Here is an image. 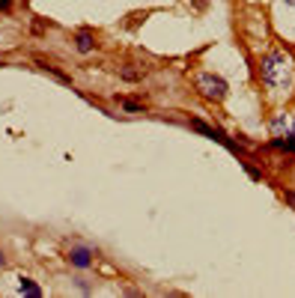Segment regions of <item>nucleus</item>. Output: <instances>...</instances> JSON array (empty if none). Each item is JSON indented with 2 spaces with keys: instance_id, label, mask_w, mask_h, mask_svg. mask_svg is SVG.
I'll use <instances>...</instances> for the list:
<instances>
[{
  "instance_id": "nucleus-1",
  "label": "nucleus",
  "mask_w": 295,
  "mask_h": 298,
  "mask_svg": "<svg viewBox=\"0 0 295 298\" xmlns=\"http://www.w3.org/2000/svg\"><path fill=\"white\" fill-rule=\"evenodd\" d=\"M260 75H262V84H265L268 90L283 93V90L292 87V66H289V60H286L280 51H268V54L262 57Z\"/></svg>"
},
{
  "instance_id": "nucleus-2",
  "label": "nucleus",
  "mask_w": 295,
  "mask_h": 298,
  "mask_svg": "<svg viewBox=\"0 0 295 298\" xmlns=\"http://www.w3.org/2000/svg\"><path fill=\"white\" fill-rule=\"evenodd\" d=\"M197 90H200L206 99L221 101L227 96V81L218 78V75H212V72H206V75H197Z\"/></svg>"
},
{
  "instance_id": "nucleus-3",
  "label": "nucleus",
  "mask_w": 295,
  "mask_h": 298,
  "mask_svg": "<svg viewBox=\"0 0 295 298\" xmlns=\"http://www.w3.org/2000/svg\"><path fill=\"white\" fill-rule=\"evenodd\" d=\"M69 263L78 265V268H90V265H93V254H90V248H84V245L72 248V251H69Z\"/></svg>"
},
{
  "instance_id": "nucleus-4",
  "label": "nucleus",
  "mask_w": 295,
  "mask_h": 298,
  "mask_svg": "<svg viewBox=\"0 0 295 298\" xmlns=\"http://www.w3.org/2000/svg\"><path fill=\"white\" fill-rule=\"evenodd\" d=\"M75 48H78L81 54H90V51L96 48V39H93V33H87V30H81V33L75 36Z\"/></svg>"
},
{
  "instance_id": "nucleus-5",
  "label": "nucleus",
  "mask_w": 295,
  "mask_h": 298,
  "mask_svg": "<svg viewBox=\"0 0 295 298\" xmlns=\"http://www.w3.org/2000/svg\"><path fill=\"white\" fill-rule=\"evenodd\" d=\"M36 63H39V66L45 69V72H48V75H54V78H57V81H63V84H72V78H69V75H66V72H60V69H57V66H51V63H45V60H36Z\"/></svg>"
},
{
  "instance_id": "nucleus-6",
  "label": "nucleus",
  "mask_w": 295,
  "mask_h": 298,
  "mask_svg": "<svg viewBox=\"0 0 295 298\" xmlns=\"http://www.w3.org/2000/svg\"><path fill=\"white\" fill-rule=\"evenodd\" d=\"M21 292H24V295H33V298L42 295V289H39V286L33 283L30 277H21Z\"/></svg>"
},
{
  "instance_id": "nucleus-7",
  "label": "nucleus",
  "mask_w": 295,
  "mask_h": 298,
  "mask_svg": "<svg viewBox=\"0 0 295 298\" xmlns=\"http://www.w3.org/2000/svg\"><path fill=\"white\" fill-rule=\"evenodd\" d=\"M123 107H126V110H131V113H143V104H137V101H123Z\"/></svg>"
},
{
  "instance_id": "nucleus-8",
  "label": "nucleus",
  "mask_w": 295,
  "mask_h": 298,
  "mask_svg": "<svg viewBox=\"0 0 295 298\" xmlns=\"http://www.w3.org/2000/svg\"><path fill=\"white\" fill-rule=\"evenodd\" d=\"M123 78H129V81H137V78H140V75H137V72H134V69H123Z\"/></svg>"
},
{
  "instance_id": "nucleus-9",
  "label": "nucleus",
  "mask_w": 295,
  "mask_h": 298,
  "mask_svg": "<svg viewBox=\"0 0 295 298\" xmlns=\"http://www.w3.org/2000/svg\"><path fill=\"white\" fill-rule=\"evenodd\" d=\"M283 200H286V203L295 209V191H283Z\"/></svg>"
},
{
  "instance_id": "nucleus-10",
  "label": "nucleus",
  "mask_w": 295,
  "mask_h": 298,
  "mask_svg": "<svg viewBox=\"0 0 295 298\" xmlns=\"http://www.w3.org/2000/svg\"><path fill=\"white\" fill-rule=\"evenodd\" d=\"M9 6H12V0H0V12H6Z\"/></svg>"
},
{
  "instance_id": "nucleus-11",
  "label": "nucleus",
  "mask_w": 295,
  "mask_h": 298,
  "mask_svg": "<svg viewBox=\"0 0 295 298\" xmlns=\"http://www.w3.org/2000/svg\"><path fill=\"white\" fill-rule=\"evenodd\" d=\"M206 3L209 0H194V9H206Z\"/></svg>"
},
{
  "instance_id": "nucleus-12",
  "label": "nucleus",
  "mask_w": 295,
  "mask_h": 298,
  "mask_svg": "<svg viewBox=\"0 0 295 298\" xmlns=\"http://www.w3.org/2000/svg\"><path fill=\"white\" fill-rule=\"evenodd\" d=\"M3 263H6V257H3V251H0V265H3Z\"/></svg>"
},
{
  "instance_id": "nucleus-13",
  "label": "nucleus",
  "mask_w": 295,
  "mask_h": 298,
  "mask_svg": "<svg viewBox=\"0 0 295 298\" xmlns=\"http://www.w3.org/2000/svg\"><path fill=\"white\" fill-rule=\"evenodd\" d=\"M283 3H289V6H295V0H283Z\"/></svg>"
}]
</instances>
